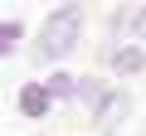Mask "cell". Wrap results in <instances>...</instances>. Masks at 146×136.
<instances>
[{"instance_id": "6da1fadb", "label": "cell", "mask_w": 146, "mask_h": 136, "mask_svg": "<svg viewBox=\"0 0 146 136\" xmlns=\"http://www.w3.org/2000/svg\"><path fill=\"white\" fill-rule=\"evenodd\" d=\"M78 29H83V10L78 5H58L49 20H44V29H39V58H63V53H73V44H78Z\"/></svg>"}, {"instance_id": "7a4b0ae2", "label": "cell", "mask_w": 146, "mask_h": 136, "mask_svg": "<svg viewBox=\"0 0 146 136\" xmlns=\"http://www.w3.org/2000/svg\"><path fill=\"white\" fill-rule=\"evenodd\" d=\"M20 107H25V117H44V112H49V92H44L39 83L20 88Z\"/></svg>"}, {"instance_id": "3957f363", "label": "cell", "mask_w": 146, "mask_h": 136, "mask_svg": "<svg viewBox=\"0 0 146 136\" xmlns=\"http://www.w3.org/2000/svg\"><path fill=\"white\" fill-rule=\"evenodd\" d=\"M141 44H122L117 49V58H112V68H117V73H141Z\"/></svg>"}, {"instance_id": "277c9868", "label": "cell", "mask_w": 146, "mask_h": 136, "mask_svg": "<svg viewBox=\"0 0 146 136\" xmlns=\"http://www.w3.org/2000/svg\"><path fill=\"white\" fill-rule=\"evenodd\" d=\"M73 88H78V97H83L88 107H98V102L107 97V88H102V83H93V78H83V83H73Z\"/></svg>"}, {"instance_id": "5b68a950", "label": "cell", "mask_w": 146, "mask_h": 136, "mask_svg": "<svg viewBox=\"0 0 146 136\" xmlns=\"http://www.w3.org/2000/svg\"><path fill=\"white\" fill-rule=\"evenodd\" d=\"M117 24H122V34H136V29H141V5L122 10V20H117Z\"/></svg>"}, {"instance_id": "8992f818", "label": "cell", "mask_w": 146, "mask_h": 136, "mask_svg": "<svg viewBox=\"0 0 146 136\" xmlns=\"http://www.w3.org/2000/svg\"><path fill=\"white\" fill-rule=\"evenodd\" d=\"M15 39H20V20H5V24H0V53H5Z\"/></svg>"}, {"instance_id": "52a82bcc", "label": "cell", "mask_w": 146, "mask_h": 136, "mask_svg": "<svg viewBox=\"0 0 146 136\" xmlns=\"http://www.w3.org/2000/svg\"><path fill=\"white\" fill-rule=\"evenodd\" d=\"M68 88H73V78H63V73H54V83H49L44 92H49V102H54V97H63Z\"/></svg>"}]
</instances>
